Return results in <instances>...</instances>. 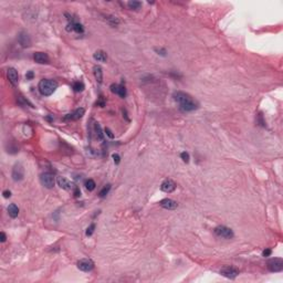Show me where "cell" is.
<instances>
[{"label": "cell", "mask_w": 283, "mask_h": 283, "mask_svg": "<svg viewBox=\"0 0 283 283\" xmlns=\"http://www.w3.org/2000/svg\"><path fill=\"white\" fill-rule=\"evenodd\" d=\"M173 96H174V100L179 105V110L182 111V112H192V111L197 110V108L199 107L198 102L192 96H190L188 93L178 91L175 92Z\"/></svg>", "instance_id": "obj_1"}, {"label": "cell", "mask_w": 283, "mask_h": 283, "mask_svg": "<svg viewBox=\"0 0 283 283\" xmlns=\"http://www.w3.org/2000/svg\"><path fill=\"white\" fill-rule=\"evenodd\" d=\"M38 89L40 93L44 96H50L51 94L54 93V91L58 89V82L54 80L43 79L39 82Z\"/></svg>", "instance_id": "obj_2"}, {"label": "cell", "mask_w": 283, "mask_h": 283, "mask_svg": "<svg viewBox=\"0 0 283 283\" xmlns=\"http://www.w3.org/2000/svg\"><path fill=\"white\" fill-rule=\"evenodd\" d=\"M266 266L271 272H281L283 270V260L281 258H273L266 262Z\"/></svg>", "instance_id": "obj_3"}, {"label": "cell", "mask_w": 283, "mask_h": 283, "mask_svg": "<svg viewBox=\"0 0 283 283\" xmlns=\"http://www.w3.org/2000/svg\"><path fill=\"white\" fill-rule=\"evenodd\" d=\"M215 233H216L218 237L220 238H225V239H232L233 238V231L232 229L226 227V226H218L215 228Z\"/></svg>", "instance_id": "obj_4"}, {"label": "cell", "mask_w": 283, "mask_h": 283, "mask_svg": "<svg viewBox=\"0 0 283 283\" xmlns=\"http://www.w3.org/2000/svg\"><path fill=\"white\" fill-rule=\"evenodd\" d=\"M40 181H41V184H42V185H43L46 188H48V189H51V188H53V187H54V184H55L54 176H53V174L49 173V171L41 174Z\"/></svg>", "instance_id": "obj_5"}, {"label": "cell", "mask_w": 283, "mask_h": 283, "mask_svg": "<svg viewBox=\"0 0 283 283\" xmlns=\"http://www.w3.org/2000/svg\"><path fill=\"white\" fill-rule=\"evenodd\" d=\"M220 274L225 276V278L235 279V278H237L238 274H239V270H238L237 268H235V266H226L220 269Z\"/></svg>", "instance_id": "obj_6"}, {"label": "cell", "mask_w": 283, "mask_h": 283, "mask_svg": "<svg viewBox=\"0 0 283 283\" xmlns=\"http://www.w3.org/2000/svg\"><path fill=\"white\" fill-rule=\"evenodd\" d=\"M12 179L15 181H21L24 177V169H23V166L21 165L20 163H17L13 168H12Z\"/></svg>", "instance_id": "obj_7"}, {"label": "cell", "mask_w": 283, "mask_h": 283, "mask_svg": "<svg viewBox=\"0 0 283 283\" xmlns=\"http://www.w3.org/2000/svg\"><path fill=\"white\" fill-rule=\"evenodd\" d=\"M77 268L83 272H90L94 269V262L91 259H81L77 263Z\"/></svg>", "instance_id": "obj_8"}, {"label": "cell", "mask_w": 283, "mask_h": 283, "mask_svg": "<svg viewBox=\"0 0 283 283\" xmlns=\"http://www.w3.org/2000/svg\"><path fill=\"white\" fill-rule=\"evenodd\" d=\"M69 20V24H67V31H75L77 33H83L84 32V27L81 23L77 22L73 19H67Z\"/></svg>", "instance_id": "obj_9"}, {"label": "cell", "mask_w": 283, "mask_h": 283, "mask_svg": "<svg viewBox=\"0 0 283 283\" xmlns=\"http://www.w3.org/2000/svg\"><path fill=\"white\" fill-rule=\"evenodd\" d=\"M84 113H85V110H84L83 107H80V108H77V110L74 111L73 113H71V114H67V115L64 116V120H69V121H77V120H80V118L83 117Z\"/></svg>", "instance_id": "obj_10"}, {"label": "cell", "mask_w": 283, "mask_h": 283, "mask_svg": "<svg viewBox=\"0 0 283 283\" xmlns=\"http://www.w3.org/2000/svg\"><path fill=\"white\" fill-rule=\"evenodd\" d=\"M18 42H19L23 48H27V47L31 46V39H30V36L27 33L26 31H21L19 33V36H18Z\"/></svg>", "instance_id": "obj_11"}, {"label": "cell", "mask_w": 283, "mask_h": 283, "mask_svg": "<svg viewBox=\"0 0 283 283\" xmlns=\"http://www.w3.org/2000/svg\"><path fill=\"white\" fill-rule=\"evenodd\" d=\"M7 77L8 80L11 82L13 85H17L18 82H19V74H18V71L15 67H9L7 70Z\"/></svg>", "instance_id": "obj_12"}, {"label": "cell", "mask_w": 283, "mask_h": 283, "mask_svg": "<svg viewBox=\"0 0 283 283\" xmlns=\"http://www.w3.org/2000/svg\"><path fill=\"white\" fill-rule=\"evenodd\" d=\"M161 189L165 192H173L176 189V184L171 179H165L161 185Z\"/></svg>", "instance_id": "obj_13"}, {"label": "cell", "mask_w": 283, "mask_h": 283, "mask_svg": "<svg viewBox=\"0 0 283 283\" xmlns=\"http://www.w3.org/2000/svg\"><path fill=\"white\" fill-rule=\"evenodd\" d=\"M161 207H163L164 209H168V210H173V209H176L178 207L177 201L173 199H169V198H166V199H163L161 202H159Z\"/></svg>", "instance_id": "obj_14"}, {"label": "cell", "mask_w": 283, "mask_h": 283, "mask_svg": "<svg viewBox=\"0 0 283 283\" xmlns=\"http://www.w3.org/2000/svg\"><path fill=\"white\" fill-rule=\"evenodd\" d=\"M33 59L39 64H47V63H49V55L44 52H36L33 54Z\"/></svg>", "instance_id": "obj_15"}, {"label": "cell", "mask_w": 283, "mask_h": 283, "mask_svg": "<svg viewBox=\"0 0 283 283\" xmlns=\"http://www.w3.org/2000/svg\"><path fill=\"white\" fill-rule=\"evenodd\" d=\"M93 73H94V77H95V80L98 84H102L103 82V70L100 65H94L93 67Z\"/></svg>", "instance_id": "obj_16"}, {"label": "cell", "mask_w": 283, "mask_h": 283, "mask_svg": "<svg viewBox=\"0 0 283 283\" xmlns=\"http://www.w3.org/2000/svg\"><path fill=\"white\" fill-rule=\"evenodd\" d=\"M57 182H58V185L64 190H70L72 188V184H71L65 177H58Z\"/></svg>", "instance_id": "obj_17"}, {"label": "cell", "mask_w": 283, "mask_h": 283, "mask_svg": "<svg viewBox=\"0 0 283 283\" xmlns=\"http://www.w3.org/2000/svg\"><path fill=\"white\" fill-rule=\"evenodd\" d=\"M93 58H94V60L98 61V62H106V60H107V54H106L104 51L97 50V51H95V53L93 54Z\"/></svg>", "instance_id": "obj_18"}, {"label": "cell", "mask_w": 283, "mask_h": 283, "mask_svg": "<svg viewBox=\"0 0 283 283\" xmlns=\"http://www.w3.org/2000/svg\"><path fill=\"white\" fill-rule=\"evenodd\" d=\"M7 210H8V214H9V216L11 217V218H17L18 215H19V208H18V206L15 204H10L9 206H8Z\"/></svg>", "instance_id": "obj_19"}, {"label": "cell", "mask_w": 283, "mask_h": 283, "mask_svg": "<svg viewBox=\"0 0 283 283\" xmlns=\"http://www.w3.org/2000/svg\"><path fill=\"white\" fill-rule=\"evenodd\" d=\"M84 186H85V188H87L89 191H92V190L95 189L96 184H95V181H94L93 179H87L85 180V182H84Z\"/></svg>", "instance_id": "obj_20"}, {"label": "cell", "mask_w": 283, "mask_h": 283, "mask_svg": "<svg viewBox=\"0 0 283 283\" xmlns=\"http://www.w3.org/2000/svg\"><path fill=\"white\" fill-rule=\"evenodd\" d=\"M72 89L74 90L75 92H82V91L84 90V84H83V82H81V81L73 82V84H72Z\"/></svg>", "instance_id": "obj_21"}, {"label": "cell", "mask_w": 283, "mask_h": 283, "mask_svg": "<svg viewBox=\"0 0 283 283\" xmlns=\"http://www.w3.org/2000/svg\"><path fill=\"white\" fill-rule=\"evenodd\" d=\"M95 132H96V136H97V138L101 139V141H103L104 134H103V132H102L101 125L98 124V123H95Z\"/></svg>", "instance_id": "obj_22"}, {"label": "cell", "mask_w": 283, "mask_h": 283, "mask_svg": "<svg viewBox=\"0 0 283 283\" xmlns=\"http://www.w3.org/2000/svg\"><path fill=\"white\" fill-rule=\"evenodd\" d=\"M127 6L132 10H138L142 7V2H139V1H130V2L127 3Z\"/></svg>", "instance_id": "obj_23"}, {"label": "cell", "mask_w": 283, "mask_h": 283, "mask_svg": "<svg viewBox=\"0 0 283 283\" xmlns=\"http://www.w3.org/2000/svg\"><path fill=\"white\" fill-rule=\"evenodd\" d=\"M117 94H118V95H120L122 98H124L125 96H126V87H125L124 83L118 84V91H117Z\"/></svg>", "instance_id": "obj_24"}, {"label": "cell", "mask_w": 283, "mask_h": 283, "mask_svg": "<svg viewBox=\"0 0 283 283\" xmlns=\"http://www.w3.org/2000/svg\"><path fill=\"white\" fill-rule=\"evenodd\" d=\"M110 190H111V185H110V184H107V185H105L101 189V191H100V197H102V198H103V197H105L106 195L110 192Z\"/></svg>", "instance_id": "obj_25"}, {"label": "cell", "mask_w": 283, "mask_h": 283, "mask_svg": "<svg viewBox=\"0 0 283 283\" xmlns=\"http://www.w3.org/2000/svg\"><path fill=\"white\" fill-rule=\"evenodd\" d=\"M94 230H95V223H91V225L87 227V232H85V235L87 236V237H91L92 235H93Z\"/></svg>", "instance_id": "obj_26"}, {"label": "cell", "mask_w": 283, "mask_h": 283, "mask_svg": "<svg viewBox=\"0 0 283 283\" xmlns=\"http://www.w3.org/2000/svg\"><path fill=\"white\" fill-rule=\"evenodd\" d=\"M180 157H181V159L185 161V163H189L190 156H189V154H188L187 151H182V153L180 154Z\"/></svg>", "instance_id": "obj_27"}, {"label": "cell", "mask_w": 283, "mask_h": 283, "mask_svg": "<svg viewBox=\"0 0 283 283\" xmlns=\"http://www.w3.org/2000/svg\"><path fill=\"white\" fill-rule=\"evenodd\" d=\"M106 19H107L108 21H110V23L113 24V26H117V24L120 23V20H118L116 17H108V18H106Z\"/></svg>", "instance_id": "obj_28"}, {"label": "cell", "mask_w": 283, "mask_h": 283, "mask_svg": "<svg viewBox=\"0 0 283 283\" xmlns=\"http://www.w3.org/2000/svg\"><path fill=\"white\" fill-rule=\"evenodd\" d=\"M112 157H113V159H114V163H115L116 165H118V164H120V161H121L120 155H118V154H113Z\"/></svg>", "instance_id": "obj_29"}, {"label": "cell", "mask_w": 283, "mask_h": 283, "mask_svg": "<svg viewBox=\"0 0 283 283\" xmlns=\"http://www.w3.org/2000/svg\"><path fill=\"white\" fill-rule=\"evenodd\" d=\"M155 51H156V52H158V54L163 55V57H165L166 53H167V52H166L165 49H163V48H159V49H158V48H156V49H155Z\"/></svg>", "instance_id": "obj_30"}, {"label": "cell", "mask_w": 283, "mask_h": 283, "mask_svg": "<svg viewBox=\"0 0 283 283\" xmlns=\"http://www.w3.org/2000/svg\"><path fill=\"white\" fill-rule=\"evenodd\" d=\"M111 91H112L113 93L117 94V91H118V84H112V85H111Z\"/></svg>", "instance_id": "obj_31"}, {"label": "cell", "mask_w": 283, "mask_h": 283, "mask_svg": "<svg viewBox=\"0 0 283 283\" xmlns=\"http://www.w3.org/2000/svg\"><path fill=\"white\" fill-rule=\"evenodd\" d=\"M33 77H34V74H33V72H32V71H28V72H27V74H26V79L27 80H32V79H33Z\"/></svg>", "instance_id": "obj_32"}, {"label": "cell", "mask_w": 283, "mask_h": 283, "mask_svg": "<svg viewBox=\"0 0 283 283\" xmlns=\"http://www.w3.org/2000/svg\"><path fill=\"white\" fill-rule=\"evenodd\" d=\"M271 253H272L271 249H266L263 252H262V256H263V257H269V256H270Z\"/></svg>", "instance_id": "obj_33"}, {"label": "cell", "mask_w": 283, "mask_h": 283, "mask_svg": "<svg viewBox=\"0 0 283 283\" xmlns=\"http://www.w3.org/2000/svg\"><path fill=\"white\" fill-rule=\"evenodd\" d=\"M105 134L107 135L110 138H114V135L112 134V131H111L110 128H105Z\"/></svg>", "instance_id": "obj_34"}, {"label": "cell", "mask_w": 283, "mask_h": 283, "mask_svg": "<svg viewBox=\"0 0 283 283\" xmlns=\"http://www.w3.org/2000/svg\"><path fill=\"white\" fill-rule=\"evenodd\" d=\"M6 239H7V236H6V233L2 231V232L0 233V241H1V242H5Z\"/></svg>", "instance_id": "obj_35"}, {"label": "cell", "mask_w": 283, "mask_h": 283, "mask_svg": "<svg viewBox=\"0 0 283 283\" xmlns=\"http://www.w3.org/2000/svg\"><path fill=\"white\" fill-rule=\"evenodd\" d=\"M2 195L5 198H10V197H11V191H10V190H5V191L2 192Z\"/></svg>", "instance_id": "obj_36"}, {"label": "cell", "mask_w": 283, "mask_h": 283, "mask_svg": "<svg viewBox=\"0 0 283 283\" xmlns=\"http://www.w3.org/2000/svg\"><path fill=\"white\" fill-rule=\"evenodd\" d=\"M96 104H97L98 106H101V107H104V106H105V102H104V100L102 97L100 98V101H98Z\"/></svg>", "instance_id": "obj_37"}, {"label": "cell", "mask_w": 283, "mask_h": 283, "mask_svg": "<svg viewBox=\"0 0 283 283\" xmlns=\"http://www.w3.org/2000/svg\"><path fill=\"white\" fill-rule=\"evenodd\" d=\"M80 195H81V191H80L79 187H77V186H75V188H74V196L75 197H79Z\"/></svg>", "instance_id": "obj_38"}]
</instances>
